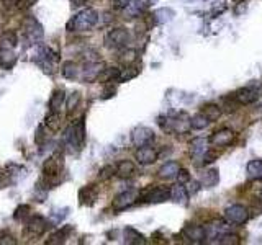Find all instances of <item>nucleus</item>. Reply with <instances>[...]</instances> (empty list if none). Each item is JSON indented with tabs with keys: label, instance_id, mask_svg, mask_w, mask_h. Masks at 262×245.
I'll use <instances>...</instances> for the list:
<instances>
[{
	"label": "nucleus",
	"instance_id": "nucleus-11",
	"mask_svg": "<svg viewBox=\"0 0 262 245\" xmlns=\"http://www.w3.org/2000/svg\"><path fill=\"white\" fill-rule=\"evenodd\" d=\"M154 141V132L149 128H144V126H138L133 131H131V142L135 147L148 145Z\"/></svg>",
	"mask_w": 262,
	"mask_h": 245
},
{
	"label": "nucleus",
	"instance_id": "nucleus-35",
	"mask_svg": "<svg viewBox=\"0 0 262 245\" xmlns=\"http://www.w3.org/2000/svg\"><path fill=\"white\" fill-rule=\"evenodd\" d=\"M79 103H80V93L79 92H72L71 95L67 96V100H66L67 113H72V111L79 107Z\"/></svg>",
	"mask_w": 262,
	"mask_h": 245
},
{
	"label": "nucleus",
	"instance_id": "nucleus-41",
	"mask_svg": "<svg viewBox=\"0 0 262 245\" xmlns=\"http://www.w3.org/2000/svg\"><path fill=\"white\" fill-rule=\"evenodd\" d=\"M113 172L116 173V170H113V167H103V169L100 170V175L99 177L103 180V178H110L113 175Z\"/></svg>",
	"mask_w": 262,
	"mask_h": 245
},
{
	"label": "nucleus",
	"instance_id": "nucleus-18",
	"mask_svg": "<svg viewBox=\"0 0 262 245\" xmlns=\"http://www.w3.org/2000/svg\"><path fill=\"white\" fill-rule=\"evenodd\" d=\"M63 126V118H61L59 111L50 110V113L45 116V128H48L51 132H58Z\"/></svg>",
	"mask_w": 262,
	"mask_h": 245
},
{
	"label": "nucleus",
	"instance_id": "nucleus-3",
	"mask_svg": "<svg viewBox=\"0 0 262 245\" xmlns=\"http://www.w3.org/2000/svg\"><path fill=\"white\" fill-rule=\"evenodd\" d=\"M99 22V13L94 9H84L80 10L77 15H74L66 25L67 31H89L97 25Z\"/></svg>",
	"mask_w": 262,
	"mask_h": 245
},
{
	"label": "nucleus",
	"instance_id": "nucleus-27",
	"mask_svg": "<svg viewBox=\"0 0 262 245\" xmlns=\"http://www.w3.org/2000/svg\"><path fill=\"white\" fill-rule=\"evenodd\" d=\"M206 139H194L190 144V156L192 157H203L205 152H206Z\"/></svg>",
	"mask_w": 262,
	"mask_h": 245
},
{
	"label": "nucleus",
	"instance_id": "nucleus-42",
	"mask_svg": "<svg viewBox=\"0 0 262 245\" xmlns=\"http://www.w3.org/2000/svg\"><path fill=\"white\" fill-rule=\"evenodd\" d=\"M23 0H2V5L5 7V9H15V7H22L20 4H22Z\"/></svg>",
	"mask_w": 262,
	"mask_h": 245
},
{
	"label": "nucleus",
	"instance_id": "nucleus-16",
	"mask_svg": "<svg viewBox=\"0 0 262 245\" xmlns=\"http://www.w3.org/2000/svg\"><path fill=\"white\" fill-rule=\"evenodd\" d=\"M97 196H99V191L95 185L82 186L79 190V203L84 206H92L95 205V201H97Z\"/></svg>",
	"mask_w": 262,
	"mask_h": 245
},
{
	"label": "nucleus",
	"instance_id": "nucleus-2",
	"mask_svg": "<svg viewBox=\"0 0 262 245\" xmlns=\"http://www.w3.org/2000/svg\"><path fill=\"white\" fill-rule=\"evenodd\" d=\"M63 169H64V160L61 154H54V156L48 157L43 162V167H41V172H43V178L41 180H43V183L48 188H53L58 183L56 178L63 173Z\"/></svg>",
	"mask_w": 262,
	"mask_h": 245
},
{
	"label": "nucleus",
	"instance_id": "nucleus-7",
	"mask_svg": "<svg viewBox=\"0 0 262 245\" xmlns=\"http://www.w3.org/2000/svg\"><path fill=\"white\" fill-rule=\"evenodd\" d=\"M129 41V31L126 28H113V30H110L105 36V44L112 49H116V47H125Z\"/></svg>",
	"mask_w": 262,
	"mask_h": 245
},
{
	"label": "nucleus",
	"instance_id": "nucleus-4",
	"mask_svg": "<svg viewBox=\"0 0 262 245\" xmlns=\"http://www.w3.org/2000/svg\"><path fill=\"white\" fill-rule=\"evenodd\" d=\"M34 62H36L45 74H53L54 67H56L58 62H59V54L56 51H53L51 47L43 46V47H39V51L36 53Z\"/></svg>",
	"mask_w": 262,
	"mask_h": 245
},
{
	"label": "nucleus",
	"instance_id": "nucleus-17",
	"mask_svg": "<svg viewBox=\"0 0 262 245\" xmlns=\"http://www.w3.org/2000/svg\"><path fill=\"white\" fill-rule=\"evenodd\" d=\"M184 234L190 242H203V239H206V230L198 224H189L184 229Z\"/></svg>",
	"mask_w": 262,
	"mask_h": 245
},
{
	"label": "nucleus",
	"instance_id": "nucleus-14",
	"mask_svg": "<svg viewBox=\"0 0 262 245\" xmlns=\"http://www.w3.org/2000/svg\"><path fill=\"white\" fill-rule=\"evenodd\" d=\"M234 96H236L239 105H251L260 96V92H259L257 85H246L243 88H239Z\"/></svg>",
	"mask_w": 262,
	"mask_h": 245
},
{
	"label": "nucleus",
	"instance_id": "nucleus-32",
	"mask_svg": "<svg viewBox=\"0 0 262 245\" xmlns=\"http://www.w3.org/2000/svg\"><path fill=\"white\" fill-rule=\"evenodd\" d=\"M202 113L208 118L210 121H216L218 118L222 116V108L216 107V105H213V103H206L202 108Z\"/></svg>",
	"mask_w": 262,
	"mask_h": 245
},
{
	"label": "nucleus",
	"instance_id": "nucleus-44",
	"mask_svg": "<svg viewBox=\"0 0 262 245\" xmlns=\"http://www.w3.org/2000/svg\"><path fill=\"white\" fill-rule=\"evenodd\" d=\"M131 2V0H113V4L116 9H125V7Z\"/></svg>",
	"mask_w": 262,
	"mask_h": 245
},
{
	"label": "nucleus",
	"instance_id": "nucleus-23",
	"mask_svg": "<svg viewBox=\"0 0 262 245\" xmlns=\"http://www.w3.org/2000/svg\"><path fill=\"white\" fill-rule=\"evenodd\" d=\"M115 170H116V175H118V177L129 178L136 173V167L131 160H121V162H118V165H116Z\"/></svg>",
	"mask_w": 262,
	"mask_h": 245
},
{
	"label": "nucleus",
	"instance_id": "nucleus-31",
	"mask_svg": "<svg viewBox=\"0 0 262 245\" xmlns=\"http://www.w3.org/2000/svg\"><path fill=\"white\" fill-rule=\"evenodd\" d=\"M247 173L252 180H262V160L256 159L247 164Z\"/></svg>",
	"mask_w": 262,
	"mask_h": 245
},
{
	"label": "nucleus",
	"instance_id": "nucleus-25",
	"mask_svg": "<svg viewBox=\"0 0 262 245\" xmlns=\"http://www.w3.org/2000/svg\"><path fill=\"white\" fill-rule=\"evenodd\" d=\"M64 102H66V92H64V90H61V88L54 90L51 98H50V110L59 111L61 107L64 105Z\"/></svg>",
	"mask_w": 262,
	"mask_h": 245
},
{
	"label": "nucleus",
	"instance_id": "nucleus-37",
	"mask_svg": "<svg viewBox=\"0 0 262 245\" xmlns=\"http://www.w3.org/2000/svg\"><path fill=\"white\" fill-rule=\"evenodd\" d=\"M46 141H48V136L45 134V126H38L36 136H34V142H36L38 145H45Z\"/></svg>",
	"mask_w": 262,
	"mask_h": 245
},
{
	"label": "nucleus",
	"instance_id": "nucleus-21",
	"mask_svg": "<svg viewBox=\"0 0 262 245\" xmlns=\"http://www.w3.org/2000/svg\"><path fill=\"white\" fill-rule=\"evenodd\" d=\"M72 230H74L72 226H64V227H61V229L56 230V232L51 234L50 240H46V243H64V242L69 239V235H71Z\"/></svg>",
	"mask_w": 262,
	"mask_h": 245
},
{
	"label": "nucleus",
	"instance_id": "nucleus-15",
	"mask_svg": "<svg viewBox=\"0 0 262 245\" xmlns=\"http://www.w3.org/2000/svg\"><path fill=\"white\" fill-rule=\"evenodd\" d=\"M103 71H105V64H103V62H95V61L87 62L84 69H82V79L85 82H94L100 79Z\"/></svg>",
	"mask_w": 262,
	"mask_h": 245
},
{
	"label": "nucleus",
	"instance_id": "nucleus-43",
	"mask_svg": "<svg viewBox=\"0 0 262 245\" xmlns=\"http://www.w3.org/2000/svg\"><path fill=\"white\" fill-rule=\"evenodd\" d=\"M223 240H220L222 243H239V239L236 235H233V234H226V235H223L222 237Z\"/></svg>",
	"mask_w": 262,
	"mask_h": 245
},
{
	"label": "nucleus",
	"instance_id": "nucleus-40",
	"mask_svg": "<svg viewBox=\"0 0 262 245\" xmlns=\"http://www.w3.org/2000/svg\"><path fill=\"white\" fill-rule=\"evenodd\" d=\"M225 9H226L225 0H216L215 5H213V9H211V13H213V15H218V13H222Z\"/></svg>",
	"mask_w": 262,
	"mask_h": 245
},
{
	"label": "nucleus",
	"instance_id": "nucleus-28",
	"mask_svg": "<svg viewBox=\"0 0 262 245\" xmlns=\"http://www.w3.org/2000/svg\"><path fill=\"white\" fill-rule=\"evenodd\" d=\"M18 44V36L17 33L13 31H7L0 36V47L2 49H13Z\"/></svg>",
	"mask_w": 262,
	"mask_h": 245
},
{
	"label": "nucleus",
	"instance_id": "nucleus-20",
	"mask_svg": "<svg viewBox=\"0 0 262 245\" xmlns=\"http://www.w3.org/2000/svg\"><path fill=\"white\" fill-rule=\"evenodd\" d=\"M17 62V54L13 53V49H2L0 47V67L9 71Z\"/></svg>",
	"mask_w": 262,
	"mask_h": 245
},
{
	"label": "nucleus",
	"instance_id": "nucleus-36",
	"mask_svg": "<svg viewBox=\"0 0 262 245\" xmlns=\"http://www.w3.org/2000/svg\"><path fill=\"white\" fill-rule=\"evenodd\" d=\"M172 17H174V12L170 9H161L154 13V18L157 23H167L169 20H172Z\"/></svg>",
	"mask_w": 262,
	"mask_h": 245
},
{
	"label": "nucleus",
	"instance_id": "nucleus-38",
	"mask_svg": "<svg viewBox=\"0 0 262 245\" xmlns=\"http://www.w3.org/2000/svg\"><path fill=\"white\" fill-rule=\"evenodd\" d=\"M13 243H17V240L10 232H7V230L0 232V245H13Z\"/></svg>",
	"mask_w": 262,
	"mask_h": 245
},
{
	"label": "nucleus",
	"instance_id": "nucleus-26",
	"mask_svg": "<svg viewBox=\"0 0 262 245\" xmlns=\"http://www.w3.org/2000/svg\"><path fill=\"white\" fill-rule=\"evenodd\" d=\"M144 9H146L144 0H131V2L125 7V12L128 17H138L144 12Z\"/></svg>",
	"mask_w": 262,
	"mask_h": 245
},
{
	"label": "nucleus",
	"instance_id": "nucleus-29",
	"mask_svg": "<svg viewBox=\"0 0 262 245\" xmlns=\"http://www.w3.org/2000/svg\"><path fill=\"white\" fill-rule=\"evenodd\" d=\"M61 74H63L64 79L72 80L79 75V66L72 61H67L63 64V69H61Z\"/></svg>",
	"mask_w": 262,
	"mask_h": 245
},
{
	"label": "nucleus",
	"instance_id": "nucleus-8",
	"mask_svg": "<svg viewBox=\"0 0 262 245\" xmlns=\"http://www.w3.org/2000/svg\"><path fill=\"white\" fill-rule=\"evenodd\" d=\"M141 200L144 203H162L170 200V190L164 186H151L143 190L141 193Z\"/></svg>",
	"mask_w": 262,
	"mask_h": 245
},
{
	"label": "nucleus",
	"instance_id": "nucleus-24",
	"mask_svg": "<svg viewBox=\"0 0 262 245\" xmlns=\"http://www.w3.org/2000/svg\"><path fill=\"white\" fill-rule=\"evenodd\" d=\"M200 185H203L206 188H210V186H215L218 181H220V175H218V170L216 169H210V170H206L202 177H200Z\"/></svg>",
	"mask_w": 262,
	"mask_h": 245
},
{
	"label": "nucleus",
	"instance_id": "nucleus-33",
	"mask_svg": "<svg viewBox=\"0 0 262 245\" xmlns=\"http://www.w3.org/2000/svg\"><path fill=\"white\" fill-rule=\"evenodd\" d=\"M210 123H211V121H210L208 118H206L203 113H198V115H195V116L190 120V126H192L194 129H205Z\"/></svg>",
	"mask_w": 262,
	"mask_h": 245
},
{
	"label": "nucleus",
	"instance_id": "nucleus-45",
	"mask_svg": "<svg viewBox=\"0 0 262 245\" xmlns=\"http://www.w3.org/2000/svg\"><path fill=\"white\" fill-rule=\"evenodd\" d=\"M259 200H262V190L259 191Z\"/></svg>",
	"mask_w": 262,
	"mask_h": 245
},
{
	"label": "nucleus",
	"instance_id": "nucleus-5",
	"mask_svg": "<svg viewBox=\"0 0 262 245\" xmlns=\"http://www.w3.org/2000/svg\"><path fill=\"white\" fill-rule=\"evenodd\" d=\"M23 34H25V39L28 41L30 44H38L43 41V36H45L43 25L34 17H28L23 22Z\"/></svg>",
	"mask_w": 262,
	"mask_h": 245
},
{
	"label": "nucleus",
	"instance_id": "nucleus-10",
	"mask_svg": "<svg viewBox=\"0 0 262 245\" xmlns=\"http://www.w3.org/2000/svg\"><path fill=\"white\" fill-rule=\"evenodd\" d=\"M234 139H236V134H234L231 129L223 128V129L216 131L215 134H211L208 141L213 147H215V149H223V147L233 144Z\"/></svg>",
	"mask_w": 262,
	"mask_h": 245
},
{
	"label": "nucleus",
	"instance_id": "nucleus-6",
	"mask_svg": "<svg viewBox=\"0 0 262 245\" xmlns=\"http://www.w3.org/2000/svg\"><path fill=\"white\" fill-rule=\"evenodd\" d=\"M51 222L48 221L43 216H30L28 219L25 221V234H28L31 237H39L43 235L48 229H50Z\"/></svg>",
	"mask_w": 262,
	"mask_h": 245
},
{
	"label": "nucleus",
	"instance_id": "nucleus-22",
	"mask_svg": "<svg viewBox=\"0 0 262 245\" xmlns=\"http://www.w3.org/2000/svg\"><path fill=\"white\" fill-rule=\"evenodd\" d=\"M179 170H181V165H179L177 162H174V160H169V162H165L159 169V177L165 178V180L174 178V177H177Z\"/></svg>",
	"mask_w": 262,
	"mask_h": 245
},
{
	"label": "nucleus",
	"instance_id": "nucleus-34",
	"mask_svg": "<svg viewBox=\"0 0 262 245\" xmlns=\"http://www.w3.org/2000/svg\"><path fill=\"white\" fill-rule=\"evenodd\" d=\"M30 206L28 205H20V206H17V209H15V213H13V219L15 221H20V222H25L26 219L30 218Z\"/></svg>",
	"mask_w": 262,
	"mask_h": 245
},
{
	"label": "nucleus",
	"instance_id": "nucleus-19",
	"mask_svg": "<svg viewBox=\"0 0 262 245\" xmlns=\"http://www.w3.org/2000/svg\"><path fill=\"white\" fill-rule=\"evenodd\" d=\"M170 198L174 200L176 203H179V205H189V191L187 188L182 186V183H177L176 186L170 188Z\"/></svg>",
	"mask_w": 262,
	"mask_h": 245
},
{
	"label": "nucleus",
	"instance_id": "nucleus-12",
	"mask_svg": "<svg viewBox=\"0 0 262 245\" xmlns=\"http://www.w3.org/2000/svg\"><path fill=\"white\" fill-rule=\"evenodd\" d=\"M157 157H159V154H157V151L153 149V147H151L149 144L138 147L136 152H135L136 162L141 164V165H151V164H154L156 160H157Z\"/></svg>",
	"mask_w": 262,
	"mask_h": 245
},
{
	"label": "nucleus",
	"instance_id": "nucleus-1",
	"mask_svg": "<svg viewBox=\"0 0 262 245\" xmlns=\"http://www.w3.org/2000/svg\"><path fill=\"white\" fill-rule=\"evenodd\" d=\"M85 141V123L84 120H77L71 123L66 128L64 134H63V145L66 152L69 154H75L77 151L82 149Z\"/></svg>",
	"mask_w": 262,
	"mask_h": 245
},
{
	"label": "nucleus",
	"instance_id": "nucleus-9",
	"mask_svg": "<svg viewBox=\"0 0 262 245\" xmlns=\"http://www.w3.org/2000/svg\"><path fill=\"white\" fill-rule=\"evenodd\" d=\"M225 219L241 226V224H246L249 219V211L243 205H231L225 209Z\"/></svg>",
	"mask_w": 262,
	"mask_h": 245
},
{
	"label": "nucleus",
	"instance_id": "nucleus-13",
	"mask_svg": "<svg viewBox=\"0 0 262 245\" xmlns=\"http://www.w3.org/2000/svg\"><path fill=\"white\" fill-rule=\"evenodd\" d=\"M138 200V193L129 190V191H123L120 194L115 196V200L112 203V206L115 211H123V209H128L129 206H133Z\"/></svg>",
	"mask_w": 262,
	"mask_h": 245
},
{
	"label": "nucleus",
	"instance_id": "nucleus-30",
	"mask_svg": "<svg viewBox=\"0 0 262 245\" xmlns=\"http://www.w3.org/2000/svg\"><path fill=\"white\" fill-rule=\"evenodd\" d=\"M123 237H125V242L126 243H146V239L138 232V230H135L133 227H126L125 229V234H123Z\"/></svg>",
	"mask_w": 262,
	"mask_h": 245
},
{
	"label": "nucleus",
	"instance_id": "nucleus-39",
	"mask_svg": "<svg viewBox=\"0 0 262 245\" xmlns=\"http://www.w3.org/2000/svg\"><path fill=\"white\" fill-rule=\"evenodd\" d=\"M177 183H182V185H187L189 181H190V173L189 170H185V169H181L177 173Z\"/></svg>",
	"mask_w": 262,
	"mask_h": 245
}]
</instances>
